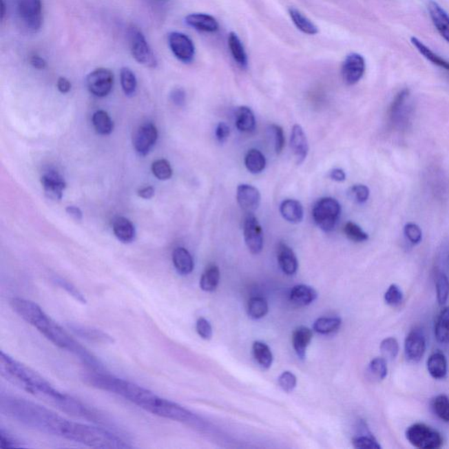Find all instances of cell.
Instances as JSON below:
<instances>
[{
    "label": "cell",
    "instance_id": "1",
    "mask_svg": "<svg viewBox=\"0 0 449 449\" xmlns=\"http://www.w3.org/2000/svg\"><path fill=\"white\" fill-rule=\"evenodd\" d=\"M0 410L28 428L92 447L98 438L96 426L72 421L46 407L12 396H1Z\"/></svg>",
    "mask_w": 449,
    "mask_h": 449
},
{
    "label": "cell",
    "instance_id": "2",
    "mask_svg": "<svg viewBox=\"0 0 449 449\" xmlns=\"http://www.w3.org/2000/svg\"><path fill=\"white\" fill-rule=\"evenodd\" d=\"M82 379L88 386L123 397L154 415L182 423L188 422L191 418L192 413L178 404L163 399L146 388L112 376L105 371H89L83 374Z\"/></svg>",
    "mask_w": 449,
    "mask_h": 449
},
{
    "label": "cell",
    "instance_id": "3",
    "mask_svg": "<svg viewBox=\"0 0 449 449\" xmlns=\"http://www.w3.org/2000/svg\"><path fill=\"white\" fill-rule=\"evenodd\" d=\"M0 374L9 383L57 407L62 412L83 419L89 408L72 396L60 393L49 381L27 365L0 353Z\"/></svg>",
    "mask_w": 449,
    "mask_h": 449
},
{
    "label": "cell",
    "instance_id": "4",
    "mask_svg": "<svg viewBox=\"0 0 449 449\" xmlns=\"http://www.w3.org/2000/svg\"><path fill=\"white\" fill-rule=\"evenodd\" d=\"M11 306L17 315L36 328L45 338L56 347L72 353L90 370H105L104 364L87 348L76 342L63 327L54 322L52 317L48 315L39 304L25 298L14 297L11 300Z\"/></svg>",
    "mask_w": 449,
    "mask_h": 449
},
{
    "label": "cell",
    "instance_id": "5",
    "mask_svg": "<svg viewBox=\"0 0 449 449\" xmlns=\"http://www.w3.org/2000/svg\"><path fill=\"white\" fill-rule=\"evenodd\" d=\"M16 20L22 30L28 33H37L43 23V8L41 0H12Z\"/></svg>",
    "mask_w": 449,
    "mask_h": 449
},
{
    "label": "cell",
    "instance_id": "6",
    "mask_svg": "<svg viewBox=\"0 0 449 449\" xmlns=\"http://www.w3.org/2000/svg\"><path fill=\"white\" fill-rule=\"evenodd\" d=\"M341 213V205L335 198L330 197L320 198L313 208L314 222L326 233L335 229Z\"/></svg>",
    "mask_w": 449,
    "mask_h": 449
},
{
    "label": "cell",
    "instance_id": "7",
    "mask_svg": "<svg viewBox=\"0 0 449 449\" xmlns=\"http://www.w3.org/2000/svg\"><path fill=\"white\" fill-rule=\"evenodd\" d=\"M128 37H129L131 53L136 62L149 68H156L157 66L156 54L147 43L142 30L133 25L128 32Z\"/></svg>",
    "mask_w": 449,
    "mask_h": 449
},
{
    "label": "cell",
    "instance_id": "8",
    "mask_svg": "<svg viewBox=\"0 0 449 449\" xmlns=\"http://www.w3.org/2000/svg\"><path fill=\"white\" fill-rule=\"evenodd\" d=\"M406 438L410 444L421 449L439 448L443 444L439 432L421 423L410 426L407 429Z\"/></svg>",
    "mask_w": 449,
    "mask_h": 449
},
{
    "label": "cell",
    "instance_id": "9",
    "mask_svg": "<svg viewBox=\"0 0 449 449\" xmlns=\"http://www.w3.org/2000/svg\"><path fill=\"white\" fill-rule=\"evenodd\" d=\"M168 43L169 49L176 59L185 64L194 62L196 54L195 45L187 34L181 32H171L168 35Z\"/></svg>",
    "mask_w": 449,
    "mask_h": 449
},
{
    "label": "cell",
    "instance_id": "10",
    "mask_svg": "<svg viewBox=\"0 0 449 449\" xmlns=\"http://www.w3.org/2000/svg\"><path fill=\"white\" fill-rule=\"evenodd\" d=\"M114 73L105 68L96 69L86 78L89 92L98 98L107 97L114 87Z\"/></svg>",
    "mask_w": 449,
    "mask_h": 449
},
{
    "label": "cell",
    "instance_id": "11",
    "mask_svg": "<svg viewBox=\"0 0 449 449\" xmlns=\"http://www.w3.org/2000/svg\"><path fill=\"white\" fill-rule=\"evenodd\" d=\"M366 70V61L362 54L351 53L346 56L342 66L343 81L348 85H354L360 81Z\"/></svg>",
    "mask_w": 449,
    "mask_h": 449
},
{
    "label": "cell",
    "instance_id": "12",
    "mask_svg": "<svg viewBox=\"0 0 449 449\" xmlns=\"http://www.w3.org/2000/svg\"><path fill=\"white\" fill-rule=\"evenodd\" d=\"M244 240L247 247L253 255H258L264 249V232L258 218L250 213L244 221Z\"/></svg>",
    "mask_w": 449,
    "mask_h": 449
},
{
    "label": "cell",
    "instance_id": "13",
    "mask_svg": "<svg viewBox=\"0 0 449 449\" xmlns=\"http://www.w3.org/2000/svg\"><path fill=\"white\" fill-rule=\"evenodd\" d=\"M157 139H158V132L155 125L152 123H144L134 134V149L140 156H145L155 146Z\"/></svg>",
    "mask_w": 449,
    "mask_h": 449
},
{
    "label": "cell",
    "instance_id": "14",
    "mask_svg": "<svg viewBox=\"0 0 449 449\" xmlns=\"http://www.w3.org/2000/svg\"><path fill=\"white\" fill-rule=\"evenodd\" d=\"M70 331L75 333L76 335L90 342L96 343V344H114L115 340L114 337L108 335L107 333L102 331L101 329L94 328V327L83 326L78 323H68Z\"/></svg>",
    "mask_w": 449,
    "mask_h": 449
},
{
    "label": "cell",
    "instance_id": "15",
    "mask_svg": "<svg viewBox=\"0 0 449 449\" xmlns=\"http://www.w3.org/2000/svg\"><path fill=\"white\" fill-rule=\"evenodd\" d=\"M426 342L421 330L413 329L407 335L405 342V352L407 360L418 362L424 357Z\"/></svg>",
    "mask_w": 449,
    "mask_h": 449
},
{
    "label": "cell",
    "instance_id": "16",
    "mask_svg": "<svg viewBox=\"0 0 449 449\" xmlns=\"http://www.w3.org/2000/svg\"><path fill=\"white\" fill-rule=\"evenodd\" d=\"M237 202L247 213H254L261 203V194L255 186L242 184L237 188Z\"/></svg>",
    "mask_w": 449,
    "mask_h": 449
},
{
    "label": "cell",
    "instance_id": "17",
    "mask_svg": "<svg viewBox=\"0 0 449 449\" xmlns=\"http://www.w3.org/2000/svg\"><path fill=\"white\" fill-rule=\"evenodd\" d=\"M45 194L53 200H62L63 191L66 188V182L59 172L50 169L44 173L41 178Z\"/></svg>",
    "mask_w": 449,
    "mask_h": 449
},
{
    "label": "cell",
    "instance_id": "18",
    "mask_svg": "<svg viewBox=\"0 0 449 449\" xmlns=\"http://www.w3.org/2000/svg\"><path fill=\"white\" fill-rule=\"evenodd\" d=\"M426 8L436 30L449 44V14L435 0H428Z\"/></svg>",
    "mask_w": 449,
    "mask_h": 449
},
{
    "label": "cell",
    "instance_id": "19",
    "mask_svg": "<svg viewBox=\"0 0 449 449\" xmlns=\"http://www.w3.org/2000/svg\"><path fill=\"white\" fill-rule=\"evenodd\" d=\"M291 149L297 165H301L306 159L309 152V145L306 134H304L302 127L294 125L291 134Z\"/></svg>",
    "mask_w": 449,
    "mask_h": 449
},
{
    "label": "cell",
    "instance_id": "20",
    "mask_svg": "<svg viewBox=\"0 0 449 449\" xmlns=\"http://www.w3.org/2000/svg\"><path fill=\"white\" fill-rule=\"evenodd\" d=\"M185 21L189 27L205 33H216L220 28L219 22L213 16L201 12L188 14L185 18Z\"/></svg>",
    "mask_w": 449,
    "mask_h": 449
},
{
    "label": "cell",
    "instance_id": "21",
    "mask_svg": "<svg viewBox=\"0 0 449 449\" xmlns=\"http://www.w3.org/2000/svg\"><path fill=\"white\" fill-rule=\"evenodd\" d=\"M278 261L284 274L293 275L298 269V262L293 249L284 242L278 247Z\"/></svg>",
    "mask_w": 449,
    "mask_h": 449
},
{
    "label": "cell",
    "instance_id": "22",
    "mask_svg": "<svg viewBox=\"0 0 449 449\" xmlns=\"http://www.w3.org/2000/svg\"><path fill=\"white\" fill-rule=\"evenodd\" d=\"M112 230L116 238L126 244L133 242L136 238V229L133 223L127 218H115L112 222Z\"/></svg>",
    "mask_w": 449,
    "mask_h": 449
},
{
    "label": "cell",
    "instance_id": "23",
    "mask_svg": "<svg viewBox=\"0 0 449 449\" xmlns=\"http://www.w3.org/2000/svg\"><path fill=\"white\" fill-rule=\"evenodd\" d=\"M172 261L176 271L182 275L191 274L194 269V261L190 252L182 247L174 249Z\"/></svg>",
    "mask_w": 449,
    "mask_h": 449
},
{
    "label": "cell",
    "instance_id": "24",
    "mask_svg": "<svg viewBox=\"0 0 449 449\" xmlns=\"http://www.w3.org/2000/svg\"><path fill=\"white\" fill-rule=\"evenodd\" d=\"M227 43H229V48L231 54H232L233 59L242 69L248 68L249 59L248 54H247L245 48L243 46L242 41H240L238 34L235 32H231L227 38Z\"/></svg>",
    "mask_w": 449,
    "mask_h": 449
},
{
    "label": "cell",
    "instance_id": "25",
    "mask_svg": "<svg viewBox=\"0 0 449 449\" xmlns=\"http://www.w3.org/2000/svg\"><path fill=\"white\" fill-rule=\"evenodd\" d=\"M313 339L312 330L306 326L297 327L293 335V344L295 351L298 357L304 359L306 354V348Z\"/></svg>",
    "mask_w": 449,
    "mask_h": 449
},
{
    "label": "cell",
    "instance_id": "26",
    "mask_svg": "<svg viewBox=\"0 0 449 449\" xmlns=\"http://www.w3.org/2000/svg\"><path fill=\"white\" fill-rule=\"evenodd\" d=\"M280 213L288 222L297 224L301 222L304 217V209L300 201L285 200L280 205Z\"/></svg>",
    "mask_w": 449,
    "mask_h": 449
},
{
    "label": "cell",
    "instance_id": "27",
    "mask_svg": "<svg viewBox=\"0 0 449 449\" xmlns=\"http://www.w3.org/2000/svg\"><path fill=\"white\" fill-rule=\"evenodd\" d=\"M410 43L415 48L418 52L424 57L425 59L429 61L430 63L435 64V65L439 67V68L447 70L449 72V62L447 60L442 59L439 54H436L431 49H429L426 44L423 43L418 38H410Z\"/></svg>",
    "mask_w": 449,
    "mask_h": 449
},
{
    "label": "cell",
    "instance_id": "28",
    "mask_svg": "<svg viewBox=\"0 0 449 449\" xmlns=\"http://www.w3.org/2000/svg\"><path fill=\"white\" fill-rule=\"evenodd\" d=\"M317 294L313 288L308 285L300 284L293 287L290 293L291 302L297 306H308L316 300Z\"/></svg>",
    "mask_w": 449,
    "mask_h": 449
},
{
    "label": "cell",
    "instance_id": "29",
    "mask_svg": "<svg viewBox=\"0 0 449 449\" xmlns=\"http://www.w3.org/2000/svg\"><path fill=\"white\" fill-rule=\"evenodd\" d=\"M237 129L242 133H251L255 130L256 121L254 112L248 107H240L236 114Z\"/></svg>",
    "mask_w": 449,
    "mask_h": 449
},
{
    "label": "cell",
    "instance_id": "30",
    "mask_svg": "<svg viewBox=\"0 0 449 449\" xmlns=\"http://www.w3.org/2000/svg\"><path fill=\"white\" fill-rule=\"evenodd\" d=\"M428 370L435 379H443L447 376L448 362L443 353L435 352L429 357Z\"/></svg>",
    "mask_w": 449,
    "mask_h": 449
},
{
    "label": "cell",
    "instance_id": "31",
    "mask_svg": "<svg viewBox=\"0 0 449 449\" xmlns=\"http://www.w3.org/2000/svg\"><path fill=\"white\" fill-rule=\"evenodd\" d=\"M289 15L293 21L295 27L302 33L308 35H315L319 33V28L310 19L294 8H289Z\"/></svg>",
    "mask_w": 449,
    "mask_h": 449
},
{
    "label": "cell",
    "instance_id": "32",
    "mask_svg": "<svg viewBox=\"0 0 449 449\" xmlns=\"http://www.w3.org/2000/svg\"><path fill=\"white\" fill-rule=\"evenodd\" d=\"M220 273L218 266L211 264L208 266L200 279V288L204 291L211 293L216 290L220 283Z\"/></svg>",
    "mask_w": 449,
    "mask_h": 449
},
{
    "label": "cell",
    "instance_id": "33",
    "mask_svg": "<svg viewBox=\"0 0 449 449\" xmlns=\"http://www.w3.org/2000/svg\"><path fill=\"white\" fill-rule=\"evenodd\" d=\"M245 166L247 169L252 174H259L264 171L266 158L260 150L252 149L249 150L245 156Z\"/></svg>",
    "mask_w": 449,
    "mask_h": 449
},
{
    "label": "cell",
    "instance_id": "34",
    "mask_svg": "<svg viewBox=\"0 0 449 449\" xmlns=\"http://www.w3.org/2000/svg\"><path fill=\"white\" fill-rule=\"evenodd\" d=\"M435 333L439 343H449V307H445L439 313L435 323Z\"/></svg>",
    "mask_w": 449,
    "mask_h": 449
},
{
    "label": "cell",
    "instance_id": "35",
    "mask_svg": "<svg viewBox=\"0 0 449 449\" xmlns=\"http://www.w3.org/2000/svg\"><path fill=\"white\" fill-rule=\"evenodd\" d=\"M92 125L96 132L102 136H108L114 130V123L107 112L98 110L92 115Z\"/></svg>",
    "mask_w": 449,
    "mask_h": 449
},
{
    "label": "cell",
    "instance_id": "36",
    "mask_svg": "<svg viewBox=\"0 0 449 449\" xmlns=\"http://www.w3.org/2000/svg\"><path fill=\"white\" fill-rule=\"evenodd\" d=\"M253 354L256 362L264 368H269L273 362V355L267 344L262 342H255L253 344Z\"/></svg>",
    "mask_w": 449,
    "mask_h": 449
},
{
    "label": "cell",
    "instance_id": "37",
    "mask_svg": "<svg viewBox=\"0 0 449 449\" xmlns=\"http://www.w3.org/2000/svg\"><path fill=\"white\" fill-rule=\"evenodd\" d=\"M342 325L340 317H320L313 324V330L320 335H328L335 332Z\"/></svg>",
    "mask_w": 449,
    "mask_h": 449
},
{
    "label": "cell",
    "instance_id": "38",
    "mask_svg": "<svg viewBox=\"0 0 449 449\" xmlns=\"http://www.w3.org/2000/svg\"><path fill=\"white\" fill-rule=\"evenodd\" d=\"M269 312L267 301L264 297H255L249 301L248 314L253 320L264 317Z\"/></svg>",
    "mask_w": 449,
    "mask_h": 449
},
{
    "label": "cell",
    "instance_id": "39",
    "mask_svg": "<svg viewBox=\"0 0 449 449\" xmlns=\"http://www.w3.org/2000/svg\"><path fill=\"white\" fill-rule=\"evenodd\" d=\"M121 83L125 94L127 97H132L137 88V79L132 70L123 67L121 70Z\"/></svg>",
    "mask_w": 449,
    "mask_h": 449
},
{
    "label": "cell",
    "instance_id": "40",
    "mask_svg": "<svg viewBox=\"0 0 449 449\" xmlns=\"http://www.w3.org/2000/svg\"><path fill=\"white\" fill-rule=\"evenodd\" d=\"M435 285L438 302L439 306H443L449 297V279L443 272H439L436 275Z\"/></svg>",
    "mask_w": 449,
    "mask_h": 449
},
{
    "label": "cell",
    "instance_id": "41",
    "mask_svg": "<svg viewBox=\"0 0 449 449\" xmlns=\"http://www.w3.org/2000/svg\"><path fill=\"white\" fill-rule=\"evenodd\" d=\"M152 172L159 180H168L173 174L171 163L165 159L156 160L152 165Z\"/></svg>",
    "mask_w": 449,
    "mask_h": 449
},
{
    "label": "cell",
    "instance_id": "42",
    "mask_svg": "<svg viewBox=\"0 0 449 449\" xmlns=\"http://www.w3.org/2000/svg\"><path fill=\"white\" fill-rule=\"evenodd\" d=\"M432 410L439 419L449 422V397L446 395H439L432 400Z\"/></svg>",
    "mask_w": 449,
    "mask_h": 449
},
{
    "label": "cell",
    "instance_id": "43",
    "mask_svg": "<svg viewBox=\"0 0 449 449\" xmlns=\"http://www.w3.org/2000/svg\"><path fill=\"white\" fill-rule=\"evenodd\" d=\"M53 280L57 286L62 288L63 290L65 291L67 293H69L70 296H72L76 301H79V302L83 304L87 302L85 295H83L81 291L75 286V285L70 283V282L65 280V279L62 278H54Z\"/></svg>",
    "mask_w": 449,
    "mask_h": 449
},
{
    "label": "cell",
    "instance_id": "44",
    "mask_svg": "<svg viewBox=\"0 0 449 449\" xmlns=\"http://www.w3.org/2000/svg\"><path fill=\"white\" fill-rule=\"evenodd\" d=\"M344 233L346 236L354 242H364L368 239V233H365L357 224L352 222V221L346 223Z\"/></svg>",
    "mask_w": 449,
    "mask_h": 449
},
{
    "label": "cell",
    "instance_id": "45",
    "mask_svg": "<svg viewBox=\"0 0 449 449\" xmlns=\"http://www.w3.org/2000/svg\"><path fill=\"white\" fill-rule=\"evenodd\" d=\"M380 351L384 355V358L387 360H394L397 357L399 351V345L395 338L389 337V338L384 339L381 342Z\"/></svg>",
    "mask_w": 449,
    "mask_h": 449
},
{
    "label": "cell",
    "instance_id": "46",
    "mask_svg": "<svg viewBox=\"0 0 449 449\" xmlns=\"http://www.w3.org/2000/svg\"><path fill=\"white\" fill-rule=\"evenodd\" d=\"M368 371L370 372L372 376L377 378V379L384 380L388 374L386 359L382 357L373 359L368 365Z\"/></svg>",
    "mask_w": 449,
    "mask_h": 449
},
{
    "label": "cell",
    "instance_id": "47",
    "mask_svg": "<svg viewBox=\"0 0 449 449\" xmlns=\"http://www.w3.org/2000/svg\"><path fill=\"white\" fill-rule=\"evenodd\" d=\"M353 446L355 448L380 449L381 446L372 435H360L353 439Z\"/></svg>",
    "mask_w": 449,
    "mask_h": 449
},
{
    "label": "cell",
    "instance_id": "48",
    "mask_svg": "<svg viewBox=\"0 0 449 449\" xmlns=\"http://www.w3.org/2000/svg\"><path fill=\"white\" fill-rule=\"evenodd\" d=\"M404 295L402 291L396 284H391L384 294V300L390 306H399L402 302Z\"/></svg>",
    "mask_w": 449,
    "mask_h": 449
},
{
    "label": "cell",
    "instance_id": "49",
    "mask_svg": "<svg viewBox=\"0 0 449 449\" xmlns=\"http://www.w3.org/2000/svg\"><path fill=\"white\" fill-rule=\"evenodd\" d=\"M351 198L358 204L366 203L370 198V189L364 185H353L349 191Z\"/></svg>",
    "mask_w": 449,
    "mask_h": 449
},
{
    "label": "cell",
    "instance_id": "50",
    "mask_svg": "<svg viewBox=\"0 0 449 449\" xmlns=\"http://www.w3.org/2000/svg\"><path fill=\"white\" fill-rule=\"evenodd\" d=\"M410 91L408 89H403L397 93L396 97L394 98L393 103H391L390 107V117H394L399 112L400 109L403 107V105H405L407 98H409Z\"/></svg>",
    "mask_w": 449,
    "mask_h": 449
},
{
    "label": "cell",
    "instance_id": "51",
    "mask_svg": "<svg viewBox=\"0 0 449 449\" xmlns=\"http://www.w3.org/2000/svg\"><path fill=\"white\" fill-rule=\"evenodd\" d=\"M278 384L285 393H291L297 386V377L290 371H285L278 377Z\"/></svg>",
    "mask_w": 449,
    "mask_h": 449
},
{
    "label": "cell",
    "instance_id": "52",
    "mask_svg": "<svg viewBox=\"0 0 449 449\" xmlns=\"http://www.w3.org/2000/svg\"><path fill=\"white\" fill-rule=\"evenodd\" d=\"M405 236L406 238L408 239L410 243H413V245H417L421 242L422 240V231L420 229V227L418 224L415 223H408L405 226Z\"/></svg>",
    "mask_w": 449,
    "mask_h": 449
},
{
    "label": "cell",
    "instance_id": "53",
    "mask_svg": "<svg viewBox=\"0 0 449 449\" xmlns=\"http://www.w3.org/2000/svg\"><path fill=\"white\" fill-rule=\"evenodd\" d=\"M271 131L272 134L274 136V145H275V152L277 153V155L281 154L283 152L285 138L283 128L278 125H271Z\"/></svg>",
    "mask_w": 449,
    "mask_h": 449
},
{
    "label": "cell",
    "instance_id": "54",
    "mask_svg": "<svg viewBox=\"0 0 449 449\" xmlns=\"http://www.w3.org/2000/svg\"><path fill=\"white\" fill-rule=\"evenodd\" d=\"M196 330L198 335L204 340H211L213 337V328H211V324L205 317H200L196 324Z\"/></svg>",
    "mask_w": 449,
    "mask_h": 449
},
{
    "label": "cell",
    "instance_id": "55",
    "mask_svg": "<svg viewBox=\"0 0 449 449\" xmlns=\"http://www.w3.org/2000/svg\"><path fill=\"white\" fill-rule=\"evenodd\" d=\"M20 447H21V445L19 444L17 439L12 437L11 435H9L8 432L1 429V431H0V448H12Z\"/></svg>",
    "mask_w": 449,
    "mask_h": 449
},
{
    "label": "cell",
    "instance_id": "56",
    "mask_svg": "<svg viewBox=\"0 0 449 449\" xmlns=\"http://www.w3.org/2000/svg\"><path fill=\"white\" fill-rule=\"evenodd\" d=\"M169 98L173 102V104L178 105V107H182L185 104L186 93L184 89L175 88L172 90Z\"/></svg>",
    "mask_w": 449,
    "mask_h": 449
},
{
    "label": "cell",
    "instance_id": "57",
    "mask_svg": "<svg viewBox=\"0 0 449 449\" xmlns=\"http://www.w3.org/2000/svg\"><path fill=\"white\" fill-rule=\"evenodd\" d=\"M230 128L226 123H220L216 127L215 131V136H216L218 142L223 143L226 142L227 138L229 137Z\"/></svg>",
    "mask_w": 449,
    "mask_h": 449
},
{
    "label": "cell",
    "instance_id": "58",
    "mask_svg": "<svg viewBox=\"0 0 449 449\" xmlns=\"http://www.w3.org/2000/svg\"><path fill=\"white\" fill-rule=\"evenodd\" d=\"M30 62L34 69L43 70L46 69L47 62L46 60L36 54H32L30 59Z\"/></svg>",
    "mask_w": 449,
    "mask_h": 449
},
{
    "label": "cell",
    "instance_id": "59",
    "mask_svg": "<svg viewBox=\"0 0 449 449\" xmlns=\"http://www.w3.org/2000/svg\"><path fill=\"white\" fill-rule=\"evenodd\" d=\"M57 89L61 93H68L72 90V83L65 78H59L57 80Z\"/></svg>",
    "mask_w": 449,
    "mask_h": 449
},
{
    "label": "cell",
    "instance_id": "60",
    "mask_svg": "<svg viewBox=\"0 0 449 449\" xmlns=\"http://www.w3.org/2000/svg\"><path fill=\"white\" fill-rule=\"evenodd\" d=\"M329 178L333 181L343 182L345 181L346 174L343 169L335 168L329 172Z\"/></svg>",
    "mask_w": 449,
    "mask_h": 449
},
{
    "label": "cell",
    "instance_id": "61",
    "mask_svg": "<svg viewBox=\"0 0 449 449\" xmlns=\"http://www.w3.org/2000/svg\"><path fill=\"white\" fill-rule=\"evenodd\" d=\"M66 213H68L70 217L73 218V219L76 221H80L82 220L83 218L82 211L80 210L79 207H74V205H70V207H67Z\"/></svg>",
    "mask_w": 449,
    "mask_h": 449
},
{
    "label": "cell",
    "instance_id": "62",
    "mask_svg": "<svg viewBox=\"0 0 449 449\" xmlns=\"http://www.w3.org/2000/svg\"><path fill=\"white\" fill-rule=\"evenodd\" d=\"M154 195H155V189L152 186H147V187L140 189L138 191V196L144 198V200H150Z\"/></svg>",
    "mask_w": 449,
    "mask_h": 449
},
{
    "label": "cell",
    "instance_id": "63",
    "mask_svg": "<svg viewBox=\"0 0 449 449\" xmlns=\"http://www.w3.org/2000/svg\"><path fill=\"white\" fill-rule=\"evenodd\" d=\"M6 4L4 0H1V5H0V9H1V11H0V19H1V21L4 20L5 15H6Z\"/></svg>",
    "mask_w": 449,
    "mask_h": 449
}]
</instances>
